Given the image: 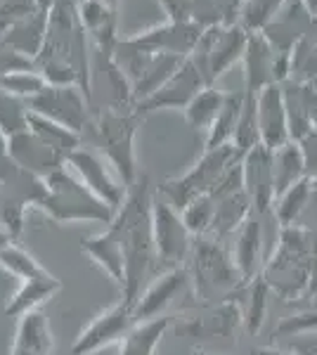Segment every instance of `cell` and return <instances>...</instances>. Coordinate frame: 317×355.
<instances>
[{"instance_id":"cell-11","label":"cell","mask_w":317,"mask_h":355,"mask_svg":"<svg viewBox=\"0 0 317 355\" xmlns=\"http://www.w3.org/2000/svg\"><path fill=\"white\" fill-rule=\"evenodd\" d=\"M26 102L33 114H40V116L50 119V121L67 125L78 135L90 123V100L78 85H45L36 97H31Z\"/></svg>"},{"instance_id":"cell-51","label":"cell","mask_w":317,"mask_h":355,"mask_svg":"<svg viewBox=\"0 0 317 355\" xmlns=\"http://www.w3.org/2000/svg\"><path fill=\"white\" fill-rule=\"evenodd\" d=\"M0 202H3V185H0Z\"/></svg>"},{"instance_id":"cell-36","label":"cell","mask_w":317,"mask_h":355,"mask_svg":"<svg viewBox=\"0 0 317 355\" xmlns=\"http://www.w3.org/2000/svg\"><path fill=\"white\" fill-rule=\"evenodd\" d=\"M258 95H246L244 93V107H241L237 130L232 137V147L237 150L239 157H244L246 152L253 150L256 145H261V128H258Z\"/></svg>"},{"instance_id":"cell-50","label":"cell","mask_w":317,"mask_h":355,"mask_svg":"<svg viewBox=\"0 0 317 355\" xmlns=\"http://www.w3.org/2000/svg\"><path fill=\"white\" fill-rule=\"evenodd\" d=\"M102 3H107L112 10H117V8H119V0H102Z\"/></svg>"},{"instance_id":"cell-28","label":"cell","mask_w":317,"mask_h":355,"mask_svg":"<svg viewBox=\"0 0 317 355\" xmlns=\"http://www.w3.org/2000/svg\"><path fill=\"white\" fill-rule=\"evenodd\" d=\"M253 214H256V211H253V204H251L246 190L218 199L216 218H213V227H211L209 237L218 242V239L230 237V234H237L239 227L244 225Z\"/></svg>"},{"instance_id":"cell-10","label":"cell","mask_w":317,"mask_h":355,"mask_svg":"<svg viewBox=\"0 0 317 355\" xmlns=\"http://www.w3.org/2000/svg\"><path fill=\"white\" fill-rule=\"evenodd\" d=\"M114 60L126 71L128 81L132 85V97L135 105L145 102L164 85L187 57L166 55V53H132V55H117Z\"/></svg>"},{"instance_id":"cell-43","label":"cell","mask_w":317,"mask_h":355,"mask_svg":"<svg viewBox=\"0 0 317 355\" xmlns=\"http://www.w3.org/2000/svg\"><path fill=\"white\" fill-rule=\"evenodd\" d=\"M31 69H36V62L17 53L5 41H0V76H8L12 71H31Z\"/></svg>"},{"instance_id":"cell-19","label":"cell","mask_w":317,"mask_h":355,"mask_svg":"<svg viewBox=\"0 0 317 355\" xmlns=\"http://www.w3.org/2000/svg\"><path fill=\"white\" fill-rule=\"evenodd\" d=\"M239 324H244V311L237 301L228 296L209 313L178 324V331L189 339H213V336H232L239 329Z\"/></svg>"},{"instance_id":"cell-41","label":"cell","mask_w":317,"mask_h":355,"mask_svg":"<svg viewBox=\"0 0 317 355\" xmlns=\"http://www.w3.org/2000/svg\"><path fill=\"white\" fill-rule=\"evenodd\" d=\"M45 85H48V81H45L38 69H31V71H12L8 76H0V90L22 97V100L36 97Z\"/></svg>"},{"instance_id":"cell-26","label":"cell","mask_w":317,"mask_h":355,"mask_svg":"<svg viewBox=\"0 0 317 355\" xmlns=\"http://www.w3.org/2000/svg\"><path fill=\"white\" fill-rule=\"evenodd\" d=\"M53 343L55 341L50 320L38 308V311H31L19 318L10 355H50L53 353Z\"/></svg>"},{"instance_id":"cell-38","label":"cell","mask_w":317,"mask_h":355,"mask_svg":"<svg viewBox=\"0 0 317 355\" xmlns=\"http://www.w3.org/2000/svg\"><path fill=\"white\" fill-rule=\"evenodd\" d=\"M28 102L0 90V128L8 137L28 130Z\"/></svg>"},{"instance_id":"cell-30","label":"cell","mask_w":317,"mask_h":355,"mask_svg":"<svg viewBox=\"0 0 317 355\" xmlns=\"http://www.w3.org/2000/svg\"><path fill=\"white\" fill-rule=\"evenodd\" d=\"M169 329H171V318H166V315L157 320L137 322L128 331V336L119 343V355H154Z\"/></svg>"},{"instance_id":"cell-39","label":"cell","mask_w":317,"mask_h":355,"mask_svg":"<svg viewBox=\"0 0 317 355\" xmlns=\"http://www.w3.org/2000/svg\"><path fill=\"white\" fill-rule=\"evenodd\" d=\"M270 284L265 282L263 275H258L253 282H249V303L244 308V329L249 334H256L263 327L265 315H268V296H270Z\"/></svg>"},{"instance_id":"cell-7","label":"cell","mask_w":317,"mask_h":355,"mask_svg":"<svg viewBox=\"0 0 317 355\" xmlns=\"http://www.w3.org/2000/svg\"><path fill=\"white\" fill-rule=\"evenodd\" d=\"M154 225V251H157V270L182 268V261L192 254V237L189 227L182 220V214L173 206L164 194H157L152 204Z\"/></svg>"},{"instance_id":"cell-37","label":"cell","mask_w":317,"mask_h":355,"mask_svg":"<svg viewBox=\"0 0 317 355\" xmlns=\"http://www.w3.org/2000/svg\"><path fill=\"white\" fill-rule=\"evenodd\" d=\"M289 0H244L239 8L237 21L249 33H263L265 26L280 15Z\"/></svg>"},{"instance_id":"cell-21","label":"cell","mask_w":317,"mask_h":355,"mask_svg":"<svg viewBox=\"0 0 317 355\" xmlns=\"http://www.w3.org/2000/svg\"><path fill=\"white\" fill-rule=\"evenodd\" d=\"M280 53L263 33H251L249 45L244 53V93L258 95L275 81V67H277Z\"/></svg>"},{"instance_id":"cell-9","label":"cell","mask_w":317,"mask_h":355,"mask_svg":"<svg viewBox=\"0 0 317 355\" xmlns=\"http://www.w3.org/2000/svg\"><path fill=\"white\" fill-rule=\"evenodd\" d=\"M135 324V306L121 296V301L112 303L102 313H97L80 329V334L71 346V355H93L114 346V343H121Z\"/></svg>"},{"instance_id":"cell-13","label":"cell","mask_w":317,"mask_h":355,"mask_svg":"<svg viewBox=\"0 0 317 355\" xmlns=\"http://www.w3.org/2000/svg\"><path fill=\"white\" fill-rule=\"evenodd\" d=\"M209 88L204 73L199 71L197 64L192 60L182 62V67L166 81L152 97H147L145 102L135 105V112L140 116H145L149 112H159V110H182L185 112L189 107V102L197 97L201 90Z\"/></svg>"},{"instance_id":"cell-4","label":"cell","mask_w":317,"mask_h":355,"mask_svg":"<svg viewBox=\"0 0 317 355\" xmlns=\"http://www.w3.org/2000/svg\"><path fill=\"white\" fill-rule=\"evenodd\" d=\"M237 159L241 157L232 145H223V147H218V150H206L187 173L164 180L159 192L164 194L178 211H182L187 204H192L194 199L204 197V194H213L218 182L223 180V175L228 173V168L237 162Z\"/></svg>"},{"instance_id":"cell-22","label":"cell","mask_w":317,"mask_h":355,"mask_svg":"<svg viewBox=\"0 0 317 355\" xmlns=\"http://www.w3.org/2000/svg\"><path fill=\"white\" fill-rule=\"evenodd\" d=\"M284 88L286 114H289V133L293 142H303L317 125V85L286 81Z\"/></svg>"},{"instance_id":"cell-15","label":"cell","mask_w":317,"mask_h":355,"mask_svg":"<svg viewBox=\"0 0 317 355\" xmlns=\"http://www.w3.org/2000/svg\"><path fill=\"white\" fill-rule=\"evenodd\" d=\"M275 152L265 145H256L241 157V175H244V190L249 194L253 211L265 214L275 204Z\"/></svg>"},{"instance_id":"cell-32","label":"cell","mask_w":317,"mask_h":355,"mask_svg":"<svg viewBox=\"0 0 317 355\" xmlns=\"http://www.w3.org/2000/svg\"><path fill=\"white\" fill-rule=\"evenodd\" d=\"M241 107H244V90L225 95L223 110L218 114L216 123L211 125V130L206 133V150H218L223 145H232Z\"/></svg>"},{"instance_id":"cell-8","label":"cell","mask_w":317,"mask_h":355,"mask_svg":"<svg viewBox=\"0 0 317 355\" xmlns=\"http://www.w3.org/2000/svg\"><path fill=\"white\" fill-rule=\"evenodd\" d=\"M204 28L189 21H173L157 24L142 33H135L130 38L119 41L114 57L117 55H132V53H166L178 57H189L197 48Z\"/></svg>"},{"instance_id":"cell-20","label":"cell","mask_w":317,"mask_h":355,"mask_svg":"<svg viewBox=\"0 0 317 355\" xmlns=\"http://www.w3.org/2000/svg\"><path fill=\"white\" fill-rule=\"evenodd\" d=\"M0 185H3V197L15 199L28 209L31 206L40 209V204L48 197V180L22 168L10 154L0 157Z\"/></svg>"},{"instance_id":"cell-52","label":"cell","mask_w":317,"mask_h":355,"mask_svg":"<svg viewBox=\"0 0 317 355\" xmlns=\"http://www.w3.org/2000/svg\"><path fill=\"white\" fill-rule=\"evenodd\" d=\"M80 3H83V0H74V5H80Z\"/></svg>"},{"instance_id":"cell-53","label":"cell","mask_w":317,"mask_h":355,"mask_svg":"<svg viewBox=\"0 0 317 355\" xmlns=\"http://www.w3.org/2000/svg\"><path fill=\"white\" fill-rule=\"evenodd\" d=\"M315 355H317V353H315Z\"/></svg>"},{"instance_id":"cell-6","label":"cell","mask_w":317,"mask_h":355,"mask_svg":"<svg viewBox=\"0 0 317 355\" xmlns=\"http://www.w3.org/2000/svg\"><path fill=\"white\" fill-rule=\"evenodd\" d=\"M249 36L251 33L239 21L209 26L204 28V33H201L197 48L192 50L189 60L204 73L206 83L216 85V81L225 71H230L239 60H244Z\"/></svg>"},{"instance_id":"cell-18","label":"cell","mask_w":317,"mask_h":355,"mask_svg":"<svg viewBox=\"0 0 317 355\" xmlns=\"http://www.w3.org/2000/svg\"><path fill=\"white\" fill-rule=\"evenodd\" d=\"M8 154L22 166V168L31 171V173H36L40 178L53 175L57 168H62V166L67 164L65 154L53 150V147H50L48 142L40 140L31 128L10 137Z\"/></svg>"},{"instance_id":"cell-16","label":"cell","mask_w":317,"mask_h":355,"mask_svg":"<svg viewBox=\"0 0 317 355\" xmlns=\"http://www.w3.org/2000/svg\"><path fill=\"white\" fill-rule=\"evenodd\" d=\"M313 24H315V17L308 10L305 0H289L280 10V15L265 26L263 36L273 43V48L277 53L291 55L293 48L310 33Z\"/></svg>"},{"instance_id":"cell-49","label":"cell","mask_w":317,"mask_h":355,"mask_svg":"<svg viewBox=\"0 0 317 355\" xmlns=\"http://www.w3.org/2000/svg\"><path fill=\"white\" fill-rule=\"evenodd\" d=\"M310 182H313V192H315V199H317V173L310 175Z\"/></svg>"},{"instance_id":"cell-33","label":"cell","mask_w":317,"mask_h":355,"mask_svg":"<svg viewBox=\"0 0 317 355\" xmlns=\"http://www.w3.org/2000/svg\"><path fill=\"white\" fill-rule=\"evenodd\" d=\"M225 95L228 93L221 88H216V85L204 88L192 102H189V107L185 110V121L192 125L194 130H204V133H209L211 125L216 123L218 114H221V110H223Z\"/></svg>"},{"instance_id":"cell-23","label":"cell","mask_w":317,"mask_h":355,"mask_svg":"<svg viewBox=\"0 0 317 355\" xmlns=\"http://www.w3.org/2000/svg\"><path fill=\"white\" fill-rule=\"evenodd\" d=\"M232 261L241 275V282L249 284L258 275H263L265 261H263V225L258 220V214H253L239 232L234 234V251Z\"/></svg>"},{"instance_id":"cell-40","label":"cell","mask_w":317,"mask_h":355,"mask_svg":"<svg viewBox=\"0 0 317 355\" xmlns=\"http://www.w3.org/2000/svg\"><path fill=\"white\" fill-rule=\"evenodd\" d=\"M180 214L194 237H209L213 218H216V199L211 194H204V197L194 199L192 204H187Z\"/></svg>"},{"instance_id":"cell-27","label":"cell","mask_w":317,"mask_h":355,"mask_svg":"<svg viewBox=\"0 0 317 355\" xmlns=\"http://www.w3.org/2000/svg\"><path fill=\"white\" fill-rule=\"evenodd\" d=\"M62 289V282L55 277V275H48V277H38V279H24V282L17 284L15 294L10 296L8 303H5V315L19 320L22 315L38 311L45 301H50L57 291Z\"/></svg>"},{"instance_id":"cell-29","label":"cell","mask_w":317,"mask_h":355,"mask_svg":"<svg viewBox=\"0 0 317 355\" xmlns=\"http://www.w3.org/2000/svg\"><path fill=\"white\" fill-rule=\"evenodd\" d=\"M273 152H275V162H273V166H275V192H277V197H280L282 192H286L289 187L296 185V182L310 178V171H308V162H305L301 142L291 140V142H286V145H282Z\"/></svg>"},{"instance_id":"cell-5","label":"cell","mask_w":317,"mask_h":355,"mask_svg":"<svg viewBox=\"0 0 317 355\" xmlns=\"http://www.w3.org/2000/svg\"><path fill=\"white\" fill-rule=\"evenodd\" d=\"M189 259H192V263H189L187 270L199 299L209 301L216 299V296H228L230 291L244 287L232 256L216 239L197 237Z\"/></svg>"},{"instance_id":"cell-2","label":"cell","mask_w":317,"mask_h":355,"mask_svg":"<svg viewBox=\"0 0 317 355\" xmlns=\"http://www.w3.org/2000/svg\"><path fill=\"white\" fill-rule=\"evenodd\" d=\"M45 180L48 197L40 204V211L55 223H102L109 227L117 218V211L102 202L67 164Z\"/></svg>"},{"instance_id":"cell-25","label":"cell","mask_w":317,"mask_h":355,"mask_svg":"<svg viewBox=\"0 0 317 355\" xmlns=\"http://www.w3.org/2000/svg\"><path fill=\"white\" fill-rule=\"evenodd\" d=\"M50 8L53 5H40L36 12L26 15L24 19H19L15 26H10L8 31L3 33L0 41H5L10 48H15L17 53H22L28 60L36 62V57L43 50L45 43V31H48V17H50Z\"/></svg>"},{"instance_id":"cell-34","label":"cell","mask_w":317,"mask_h":355,"mask_svg":"<svg viewBox=\"0 0 317 355\" xmlns=\"http://www.w3.org/2000/svg\"><path fill=\"white\" fill-rule=\"evenodd\" d=\"M0 268L8 275H12L17 282H24V279H38V277H48V272L40 263L33 259L31 254L19 246L17 242H8L0 249Z\"/></svg>"},{"instance_id":"cell-17","label":"cell","mask_w":317,"mask_h":355,"mask_svg":"<svg viewBox=\"0 0 317 355\" xmlns=\"http://www.w3.org/2000/svg\"><path fill=\"white\" fill-rule=\"evenodd\" d=\"M258 102V128H261V145L277 150V147L291 142L289 133V114H286L284 88L282 83H273L261 90Z\"/></svg>"},{"instance_id":"cell-3","label":"cell","mask_w":317,"mask_h":355,"mask_svg":"<svg viewBox=\"0 0 317 355\" xmlns=\"http://www.w3.org/2000/svg\"><path fill=\"white\" fill-rule=\"evenodd\" d=\"M140 114L135 110H105L97 116L95 130L100 137L102 154L112 168L117 171L126 187H132L137 182V154H135V133L140 125Z\"/></svg>"},{"instance_id":"cell-42","label":"cell","mask_w":317,"mask_h":355,"mask_svg":"<svg viewBox=\"0 0 317 355\" xmlns=\"http://www.w3.org/2000/svg\"><path fill=\"white\" fill-rule=\"evenodd\" d=\"M317 329V311H305L298 315H289V318L280 320L275 334L277 336H305Z\"/></svg>"},{"instance_id":"cell-31","label":"cell","mask_w":317,"mask_h":355,"mask_svg":"<svg viewBox=\"0 0 317 355\" xmlns=\"http://www.w3.org/2000/svg\"><path fill=\"white\" fill-rule=\"evenodd\" d=\"M315 192H313V182L310 178L296 182L293 187H289L286 192H282L273 204V214L282 227H293L301 225V216L308 211V206L313 204Z\"/></svg>"},{"instance_id":"cell-46","label":"cell","mask_w":317,"mask_h":355,"mask_svg":"<svg viewBox=\"0 0 317 355\" xmlns=\"http://www.w3.org/2000/svg\"><path fill=\"white\" fill-rule=\"evenodd\" d=\"M10 150V137L3 133V128H0V157H5Z\"/></svg>"},{"instance_id":"cell-47","label":"cell","mask_w":317,"mask_h":355,"mask_svg":"<svg viewBox=\"0 0 317 355\" xmlns=\"http://www.w3.org/2000/svg\"><path fill=\"white\" fill-rule=\"evenodd\" d=\"M305 5H308V10L313 12V17H317V0H305Z\"/></svg>"},{"instance_id":"cell-1","label":"cell","mask_w":317,"mask_h":355,"mask_svg":"<svg viewBox=\"0 0 317 355\" xmlns=\"http://www.w3.org/2000/svg\"><path fill=\"white\" fill-rule=\"evenodd\" d=\"M154 194L149 192L147 175H140L128 187L123 206L117 211L114 227L119 230L126 256V282L123 299L135 306L145 291L149 277L157 270V251H154V225H152Z\"/></svg>"},{"instance_id":"cell-12","label":"cell","mask_w":317,"mask_h":355,"mask_svg":"<svg viewBox=\"0 0 317 355\" xmlns=\"http://www.w3.org/2000/svg\"><path fill=\"white\" fill-rule=\"evenodd\" d=\"M67 166L114 211H119L123 206L128 187L121 182V178L112 168V164L107 162L105 154L78 147V150H74L67 157Z\"/></svg>"},{"instance_id":"cell-35","label":"cell","mask_w":317,"mask_h":355,"mask_svg":"<svg viewBox=\"0 0 317 355\" xmlns=\"http://www.w3.org/2000/svg\"><path fill=\"white\" fill-rule=\"evenodd\" d=\"M28 128H31L43 142H48L53 150L65 154V157H69L74 150H78L80 147V135L78 133H74V130L67 128V125L40 116V114H33V112L28 114Z\"/></svg>"},{"instance_id":"cell-48","label":"cell","mask_w":317,"mask_h":355,"mask_svg":"<svg viewBox=\"0 0 317 355\" xmlns=\"http://www.w3.org/2000/svg\"><path fill=\"white\" fill-rule=\"evenodd\" d=\"M8 242H15V239H10L8 234H5L3 230H0V249H3V246L8 244Z\"/></svg>"},{"instance_id":"cell-45","label":"cell","mask_w":317,"mask_h":355,"mask_svg":"<svg viewBox=\"0 0 317 355\" xmlns=\"http://www.w3.org/2000/svg\"><path fill=\"white\" fill-rule=\"evenodd\" d=\"M251 355H305V353L286 351V348H275V346H261V348H253Z\"/></svg>"},{"instance_id":"cell-14","label":"cell","mask_w":317,"mask_h":355,"mask_svg":"<svg viewBox=\"0 0 317 355\" xmlns=\"http://www.w3.org/2000/svg\"><path fill=\"white\" fill-rule=\"evenodd\" d=\"M187 287H192V277H189V270L185 266L159 272L145 287L140 299H137L135 320L137 322H145V320L164 318L178 296L185 294Z\"/></svg>"},{"instance_id":"cell-24","label":"cell","mask_w":317,"mask_h":355,"mask_svg":"<svg viewBox=\"0 0 317 355\" xmlns=\"http://www.w3.org/2000/svg\"><path fill=\"white\" fill-rule=\"evenodd\" d=\"M80 249H83V254H88L90 259H93L95 266H100L102 270L109 275V279H114V282L123 289L126 256H123V244H121L119 230L114 227V223L109 227H105L102 232L83 239Z\"/></svg>"},{"instance_id":"cell-44","label":"cell","mask_w":317,"mask_h":355,"mask_svg":"<svg viewBox=\"0 0 317 355\" xmlns=\"http://www.w3.org/2000/svg\"><path fill=\"white\" fill-rule=\"evenodd\" d=\"M301 147H303V154H305V162H308L310 175L317 173V125H315L313 133L301 142Z\"/></svg>"}]
</instances>
